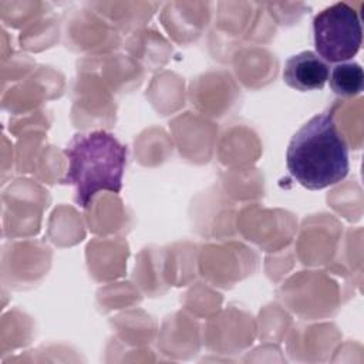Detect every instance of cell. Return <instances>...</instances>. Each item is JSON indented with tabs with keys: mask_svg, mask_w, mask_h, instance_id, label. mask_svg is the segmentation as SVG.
<instances>
[{
	"mask_svg": "<svg viewBox=\"0 0 364 364\" xmlns=\"http://www.w3.org/2000/svg\"><path fill=\"white\" fill-rule=\"evenodd\" d=\"M286 166L303 188L320 191L341 182L350 169L348 146L333 112L311 117L291 136Z\"/></svg>",
	"mask_w": 364,
	"mask_h": 364,
	"instance_id": "1",
	"label": "cell"
},
{
	"mask_svg": "<svg viewBox=\"0 0 364 364\" xmlns=\"http://www.w3.org/2000/svg\"><path fill=\"white\" fill-rule=\"evenodd\" d=\"M127 146L107 131L77 134L64 148L68 166L63 185L74 189V200L87 208L101 191L121 192Z\"/></svg>",
	"mask_w": 364,
	"mask_h": 364,
	"instance_id": "2",
	"label": "cell"
},
{
	"mask_svg": "<svg viewBox=\"0 0 364 364\" xmlns=\"http://www.w3.org/2000/svg\"><path fill=\"white\" fill-rule=\"evenodd\" d=\"M316 54L326 63H344L360 50L363 28L357 11L347 3L331 4L313 20Z\"/></svg>",
	"mask_w": 364,
	"mask_h": 364,
	"instance_id": "3",
	"label": "cell"
},
{
	"mask_svg": "<svg viewBox=\"0 0 364 364\" xmlns=\"http://www.w3.org/2000/svg\"><path fill=\"white\" fill-rule=\"evenodd\" d=\"M328 64L314 51H301L287 58L283 70L284 82L297 91L321 90L328 81Z\"/></svg>",
	"mask_w": 364,
	"mask_h": 364,
	"instance_id": "4",
	"label": "cell"
},
{
	"mask_svg": "<svg viewBox=\"0 0 364 364\" xmlns=\"http://www.w3.org/2000/svg\"><path fill=\"white\" fill-rule=\"evenodd\" d=\"M330 88L338 97H355L363 91L364 73L358 63L344 61L336 64L328 74Z\"/></svg>",
	"mask_w": 364,
	"mask_h": 364,
	"instance_id": "5",
	"label": "cell"
}]
</instances>
